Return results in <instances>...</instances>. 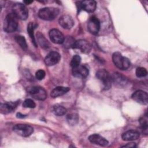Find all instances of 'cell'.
Here are the masks:
<instances>
[{
	"label": "cell",
	"instance_id": "cell-1",
	"mask_svg": "<svg viewBox=\"0 0 148 148\" xmlns=\"http://www.w3.org/2000/svg\"><path fill=\"white\" fill-rule=\"evenodd\" d=\"M59 14V10L53 7H46L39 10V17L45 20H53Z\"/></svg>",
	"mask_w": 148,
	"mask_h": 148
},
{
	"label": "cell",
	"instance_id": "cell-2",
	"mask_svg": "<svg viewBox=\"0 0 148 148\" xmlns=\"http://www.w3.org/2000/svg\"><path fill=\"white\" fill-rule=\"evenodd\" d=\"M17 18L13 13L8 14L4 20V31L8 33H11L15 31L17 28Z\"/></svg>",
	"mask_w": 148,
	"mask_h": 148
},
{
	"label": "cell",
	"instance_id": "cell-3",
	"mask_svg": "<svg viewBox=\"0 0 148 148\" xmlns=\"http://www.w3.org/2000/svg\"><path fill=\"white\" fill-rule=\"evenodd\" d=\"M112 60L114 65L121 70H125L130 66V62L129 60L123 56L119 52H115L113 54Z\"/></svg>",
	"mask_w": 148,
	"mask_h": 148
},
{
	"label": "cell",
	"instance_id": "cell-4",
	"mask_svg": "<svg viewBox=\"0 0 148 148\" xmlns=\"http://www.w3.org/2000/svg\"><path fill=\"white\" fill-rule=\"evenodd\" d=\"M13 14L18 19L25 20L28 16V10L26 6L20 3H16L12 6Z\"/></svg>",
	"mask_w": 148,
	"mask_h": 148
},
{
	"label": "cell",
	"instance_id": "cell-5",
	"mask_svg": "<svg viewBox=\"0 0 148 148\" xmlns=\"http://www.w3.org/2000/svg\"><path fill=\"white\" fill-rule=\"evenodd\" d=\"M96 76L103 83V88L105 90L109 89L112 86V77L109 73L104 69H99L96 72Z\"/></svg>",
	"mask_w": 148,
	"mask_h": 148
},
{
	"label": "cell",
	"instance_id": "cell-6",
	"mask_svg": "<svg viewBox=\"0 0 148 148\" xmlns=\"http://www.w3.org/2000/svg\"><path fill=\"white\" fill-rule=\"evenodd\" d=\"M27 92L35 99L45 100L47 98L46 90L39 86H32L27 88Z\"/></svg>",
	"mask_w": 148,
	"mask_h": 148
},
{
	"label": "cell",
	"instance_id": "cell-7",
	"mask_svg": "<svg viewBox=\"0 0 148 148\" xmlns=\"http://www.w3.org/2000/svg\"><path fill=\"white\" fill-rule=\"evenodd\" d=\"M13 130L18 135L24 137L29 136L34 132V128L31 126L23 124L15 125L13 128Z\"/></svg>",
	"mask_w": 148,
	"mask_h": 148
},
{
	"label": "cell",
	"instance_id": "cell-8",
	"mask_svg": "<svg viewBox=\"0 0 148 148\" xmlns=\"http://www.w3.org/2000/svg\"><path fill=\"white\" fill-rule=\"evenodd\" d=\"M76 4L79 12L81 10H85L87 12H93L95 11L97 6L96 2L92 0L79 1Z\"/></svg>",
	"mask_w": 148,
	"mask_h": 148
},
{
	"label": "cell",
	"instance_id": "cell-9",
	"mask_svg": "<svg viewBox=\"0 0 148 148\" xmlns=\"http://www.w3.org/2000/svg\"><path fill=\"white\" fill-rule=\"evenodd\" d=\"M111 77L112 82L119 87H124L128 83V79L119 72H114Z\"/></svg>",
	"mask_w": 148,
	"mask_h": 148
},
{
	"label": "cell",
	"instance_id": "cell-10",
	"mask_svg": "<svg viewBox=\"0 0 148 148\" xmlns=\"http://www.w3.org/2000/svg\"><path fill=\"white\" fill-rule=\"evenodd\" d=\"M132 98L142 105H147L148 102V95L146 92L142 90L135 91L132 95Z\"/></svg>",
	"mask_w": 148,
	"mask_h": 148
},
{
	"label": "cell",
	"instance_id": "cell-11",
	"mask_svg": "<svg viewBox=\"0 0 148 148\" xmlns=\"http://www.w3.org/2000/svg\"><path fill=\"white\" fill-rule=\"evenodd\" d=\"M99 28L100 22L99 20L95 16L91 17L87 24V29L88 31L93 35H96L99 32Z\"/></svg>",
	"mask_w": 148,
	"mask_h": 148
},
{
	"label": "cell",
	"instance_id": "cell-12",
	"mask_svg": "<svg viewBox=\"0 0 148 148\" xmlns=\"http://www.w3.org/2000/svg\"><path fill=\"white\" fill-rule=\"evenodd\" d=\"M73 48L79 49L82 52L87 54L90 52L91 50V46L87 40L80 39L75 41Z\"/></svg>",
	"mask_w": 148,
	"mask_h": 148
},
{
	"label": "cell",
	"instance_id": "cell-13",
	"mask_svg": "<svg viewBox=\"0 0 148 148\" xmlns=\"http://www.w3.org/2000/svg\"><path fill=\"white\" fill-rule=\"evenodd\" d=\"M49 37L50 40L54 43L61 44L62 43L65 37L61 31L57 29H52L49 32Z\"/></svg>",
	"mask_w": 148,
	"mask_h": 148
},
{
	"label": "cell",
	"instance_id": "cell-14",
	"mask_svg": "<svg viewBox=\"0 0 148 148\" xmlns=\"http://www.w3.org/2000/svg\"><path fill=\"white\" fill-rule=\"evenodd\" d=\"M61 59L60 54L56 51H51L45 59V62L47 66H53L59 62Z\"/></svg>",
	"mask_w": 148,
	"mask_h": 148
},
{
	"label": "cell",
	"instance_id": "cell-15",
	"mask_svg": "<svg viewBox=\"0 0 148 148\" xmlns=\"http://www.w3.org/2000/svg\"><path fill=\"white\" fill-rule=\"evenodd\" d=\"M60 25L64 28L66 29H71L73 24H74V21L72 19V18L67 14L63 15L58 20Z\"/></svg>",
	"mask_w": 148,
	"mask_h": 148
},
{
	"label": "cell",
	"instance_id": "cell-16",
	"mask_svg": "<svg viewBox=\"0 0 148 148\" xmlns=\"http://www.w3.org/2000/svg\"><path fill=\"white\" fill-rule=\"evenodd\" d=\"M72 73L73 75L76 77L84 78L88 76V70L85 66L79 65L73 68Z\"/></svg>",
	"mask_w": 148,
	"mask_h": 148
},
{
	"label": "cell",
	"instance_id": "cell-17",
	"mask_svg": "<svg viewBox=\"0 0 148 148\" xmlns=\"http://www.w3.org/2000/svg\"><path fill=\"white\" fill-rule=\"evenodd\" d=\"M19 103L18 101L10 102L6 103H1L0 111L1 113L4 114H8L12 112Z\"/></svg>",
	"mask_w": 148,
	"mask_h": 148
},
{
	"label": "cell",
	"instance_id": "cell-18",
	"mask_svg": "<svg viewBox=\"0 0 148 148\" xmlns=\"http://www.w3.org/2000/svg\"><path fill=\"white\" fill-rule=\"evenodd\" d=\"M88 140L91 143L98 145L101 146H106L109 143L108 141L105 138L99 135V134H96L90 135L88 137Z\"/></svg>",
	"mask_w": 148,
	"mask_h": 148
},
{
	"label": "cell",
	"instance_id": "cell-19",
	"mask_svg": "<svg viewBox=\"0 0 148 148\" xmlns=\"http://www.w3.org/2000/svg\"><path fill=\"white\" fill-rule=\"evenodd\" d=\"M139 137V133L135 130H128L122 134V139L125 141L136 140Z\"/></svg>",
	"mask_w": 148,
	"mask_h": 148
},
{
	"label": "cell",
	"instance_id": "cell-20",
	"mask_svg": "<svg viewBox=\"0 0 148 148\" xmlns=\"http://www.w3.org/2000/svg\"><path fill=\"white\" fill-rule=\"evenodd\" d=\"M70 90V88L63 86H58L54 88L51 92L50 95L52 98H56L64 95Z\"/></svg>",
	"mask_w": 148,
	"mask_h": 148
},
{
	"label": "cell",
	"instance_id": "cell-21",
	"mask_svg": "<svg viewBox=\"0 0 148 148\" xmlns=\"http://www.w3.org/2000/svg\"><path fill=\"white\" fill-rule=\"evenodd\" d=\"M37 35V40L39 45L44 49H47L50 47V44L47 40L45 38L42 34L38 32L36 34Z\"/></svg>",
	"mask_w": 148,
	"mask_h": 148
},
{
	"label": "cell",
	"instance_id": "cell-22",
	"mask_svg": "<svg viewBox=\"0 0 148 148\" xmlns=\"http://www.w3.org/2000/svg\"><path fill=\"white\" fill-rule=\"evenodd\" d=\"M66 120L69 125H75L79 121V116L75 113H71L67 115Z\"/></svg>",
	"mask_w": 148,
	"mask_h": 148
},
{
	"label": "cell",
	"instance_id": "cell-23",
	"mask_svg": "<svg viewBox=\"0 0 148 148\" xmlns=\"http://www.w3.org/2000/svg\"><path fill=\"white\" fill-rule=\"evenodd\" d=\"M53 113L58 116H61L65 114L66 112V109L60 105H55L53 108Z\"/></svg>",
	"mask_w": 148,
	"mask_h": 148
},
{
	"label": "cell",
	"instance_id": "cell-24",
	"mask_svg": "<svg viewBox=\"0 0 148 148\" xmlns=\"http://www.w3.org/2000/svg\"><path fill=\"white\" fill-rule=\"evenodd\" d=\"M35 28V25L34 24V23H29L27 26V31L34 45H35V47H36V42L35 36H34V31Z\"/></svg>",
	"mask_w": 148,
	"mask_h": 148
},
{
	"label": "cell",
	"instance_id": "cell-25",
	"mask_svg": "<svg viewBox=\"0 0 148 148\" xmlns=\"http://www.w3.org/2000/svg\"><path fill=\"white\" fill-rule=\"evenodd\" d=\"M14 39L16 42L19 45V46L23 49L26 50L27 48V45L24 36L21 35H16L14 37Z\"/></svg>",
	"mask_w": 148,
	"mask_h": 148
},
{
	"label": "cell",
	"instance_id": "cell-26",
	"mask_svg": "<svg viewBox=\"0 0 148 148\" xmlns=\"http://www.w3.org/2000/svg\"><path fill=\"white\" fill-rule=\"evenodd\" d=\"M75 40L72 36H67L65 38L63 42V45L65 48H73Z\"/></svg>",
	"mask_w": 148,
	"mask_h": 148
},
{
	"label": "cell",
	"instance_id": "cell-27",
	"mask_svg": "<svg viewBox=\"0 0 148 148\" xmlns=\"http://www.w3.org/2000/svg\"><path fill=\"white\" fill-rule=\"evenodd\" d=\"M135 73L138 77H143L147 75V71L146 69L143 67H139L136 68Z\"/></svg>",
	"mask_w": 148,
	"mask_h": 148
},
{
	"label": "cell",
	"instance_id": "cell-28",
	"mask_svg": "<svg viewBox=\"0 0 148 148\" xmlns=\"http://www.w3.org/2000/svg\"><path fill=\"white\" fill-rule=\"evenodd\" d=\"M80 62H81L80 57L78 55H75L72 57L70 64H71V67L72 68H75V67L77 66L78 65H79Z\"/></svg>",
	"mask_w": 148,
	"mask_h": 148
},
{
	"label": "cell",
	"instance_id": "cell-29",
	"mask_svg": "<svg viewBox=\"0 0 148 148\" xmlns=\"http://www.w3.org/2000/svg\"><path fill=\"white\" fill-rule=\"evenodd\" d=\"M23 106L24 108H34L36 106V103L34 101L31 99H25L23 103Z\"/></svg>",
	"mask_w": 148,
	"mask_h": 148
},
{
	"label": "cell",
	"instance_id": "cell-30",
	"mask_svg": "<svg viewBox=\"0 0 148 148\" xmlns=\"http://www.w3.org/2000/svg\"><path fill=\"white\" fill-rule=\"evenodd\" d=\"M139 123L140 124L141 128L143 131H147V117H141L139 119Z\"/></svg>",
	"mask_w": 148,
	"mask_h": 148
},
{
	"label": "cell",
	"instance_id": "cell-31",
	"mask_svg": "<svg viewBox=\"0 0 148 148\" xmlns=\"http://www.w3.org/2000/svg\"><path fill=\"white\" fill-rule=\"evenodd\" d=\"M45 72L42 70V69H39L38 70L36 73H35V76H36V78L39 80H42L45 77Z\"/></svg>",
	"mask_w": 148,
	"mask_h": 148
},
{
	"label": "cell",
	"instance_id": "cell-32",
	"mask_svg": "<svg viewBox=\"0 0 148 148\" xmlns=\"http://www.w3.org/2000/svg\"><path fill=\"white\" fill-rule=\"evenodd\" d=\"M136 146V145L135 143H127L125 145L123 146V147H135Z\"/></svg>",
	"mask_w": 148,
	"mask_h": 148
},
{
	"label": "cell",
	"instance_id": "cell-33",
	"mask_svg": "<svg viewBox=\"0 0 148 148\" xmlns=\"http://www.w3.org/2000/svg\"><path fill=\"white\" fill-rule=\"evenodd\" d=\"M26 116L25 115H24L20 113H17V118H24Z\"/></svg>",
	"mask_w": 148,
	"mask_h": 148
},
{
	"label": "cell",
	"instance_id": "cell-34",
	"mask_svg": "<svg viewBox=\"0 0 148 148\" xmlns=\"http://www.w3.org/2000/svg\"><path fill=\"white\" fill-rule=\"evenodd\" d=\"M24 2L25 3H26V4H29V3H32L33 1H24Z\"/></svg>",
	"mask_w": 148,
	"mask_h": 148
}]
</instances>
